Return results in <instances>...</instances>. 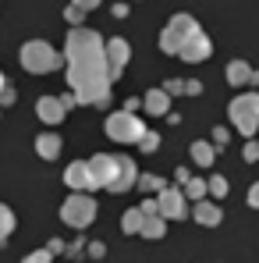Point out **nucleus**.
<instances>
[{"instance_id": "obj_1", "label": "nucleus", "mask_w": 259, "mask_h": 263, "mask_svg": "<svg viewBox=\"0 0 259 263\" xmlns=\"http://www.w3.org/2000/svg\"><path fill=\"white\" fill-rule=\"evenodd\" d=\"M64 57H68L71 96L89 107H107L114 82H110L107 57H103V36L92 29H71L64 40Z\"/></svg>"}, {"instance_id": "obj_2", "label": "nucleus", "mask_w": 259, "mask_h": 263, "mask_svg": "<svg viewBox=\"0 0 259 263\" xmlns=\"http://www.w3.org/2000/svg\"><path fill=\"white\" fill-rule=\"evenodd\" d=\"M22 68L25 71H32V75H46V71H57L61 68V53L53 50V46L46 43V40H29V43L22 46Z\"/></svg>"}, {"instance_id": "obj_3", "label": "nucleus", "mask_w": 259, "mask_h": 263, "mask_svg": "<svg viewBox=\"0 0 259 263\" xmlns=\"http://www.w3.org/2000/svg\"><path fill=\"white\" fill-rule=\"evenodd\" d=\"M227 118L238 125L242 135H256L259 132V92H242L231 100L227 107Z\"/></svg>"}, {"instance_id": "obj_4", "label": "nucleus", "mask_w": 259, "mask_h": 263, "mask_svg": "<svg viewBox=\"0 0 259 263\" xmlns=\"http://www.w3.org/2000/svg\"><path fill=\"white\" fill-rule=\"evenodd\" d=\"M195 32H199V22H195L192 14H174L171 22H167V29L160 32V50L177 57V50L188 43Z\"/></svg>"}, {"instance_id": "obj_5", "label": "nucleus", "mask_w": 259, "mask_h": 263, "mask_svg": "<svg viewBox=\"0 0 259 263\" xmlns=\"http://www.w3.org/2000/svg\"><path fill=\"white\" fill-rule=\"evenodd\" d=\"M61 220L64 224H71V228H89L92 220H96V199L92 196H78V192H71L64 203H61Z\"/></svg>"}, {"instance_id": "obj_6", "label": "nucleus", "mask_w": 259, "mask_h": 263, "mask_svg": "<svg viewBox=\"0 0 259 263\" xmlns=\"http://www.w3.org/2000/svg\"><path fill=\"white\" fill-rule=\"evenodd\" d=\"M103 128H107V135H110L114 142H121V146H131V142H138V139L146 135V125H142L135 114H125V110L110 114Z\"/></svg>"}, {"instance_id": "obj_7", "label": "nucleus", "mask_w": 259, "mask_h": 263, "mask_svg": "<svg viewBox=\"0 0 259 263\" xmlns=\"http://www.w3.org/2000/svg\"><path fill=\"white\" fill-rule=\"evenodd\" d=\"M103 57H107V71H110V82L125 71V64L131 61V43L128 40H121V36H114V40H107L103 43Z\"/></svg>"}, {"instance_id": "obj_8", "label": "nucleus", "mask_w": 259, "mask_h": 263, "mask_svg": "<svg viewBox=\"0 0 259 263\" xmlns=\"http://www.w3.org/2000/svg\"><path fill=\"white\" fill-rule=\"evenodd\" d=\"M89 175H92V185L96 189H110L114 185V178H117V157H110V153H96V157H89Z\"/></svg>"}, {"instance_id": "obj_9", "label": "nucleus", "mask_w": 259, "mask_h": 263, "mask_svg": "<svg viewBox=\"0 0 259 263\" xmlns=\"http://www.w3.org/2000/svg\"><path fill=\"white\" fill-rule=\"evenodd\" d=\"M156 206H160V217L164 220L188 217V199H185V192H181V189H171V185L156 196Z\"/></svg>"}, {"instance_id": "obj_10", "label": "nucleus", "mask_w": 259, "mask_h": 263, "mask_svg": "<svg viewBox=\"0 0 259 263\" xmlns=\"http://www.w3.org/2000/svg\"><path fill=\"white\" fill-rule=\"evenodd\" d=\"M210 53H213V43H210V36H206L203 29H199V32H195L188 43L177 50V57H181L185 64H199V61H206Z\"/></svg>"}, {"instance_id": "obj_11", "label": "nucleus", "mask_w": 259, "mask_h": 263, "mask_svg": "<svg viewBox=\"0 0 259 263\" xmlns=\"http://www.w3.org/2000/svg\"><path fill=\"white\" fill-rule=\"evenodd\" d=\"M64 185H68V189H75L78 196H89V189H96V185H92V175H89V164H86V160L68 164V171H64Z\"/></svg>"}, {"instance_id": "obj_12", "label": "nucleus", "mask_w": 259, "mask_h": 263, "mask_svg": "<svg viewBox=\"0 0 259 263\" xmlns=\"http://www.w3.org/2000/svg\"><path fill=\"white\" fill-rule=\"evenodd\" d=\"M135 181H138L135 160H131V157H117V178H114L110 192H128V189H135Z\"/></svg>"}, {"instance_id": "obj_13", "label": "nucleus", "mask_w": 259, "mask_h": 263, "mask_svg": "<svg viewBox=\"0 0 259 263\" xmlns=\"http://www.w3.org/2000/svg\"><path fill=\"white\" fill-rule=\"evenodd\" d=\"M36 114H39V121H43V125H61L68 110H64L61 96H39V103H36Z\"/></svg>"}, {"instance_id": "obj_14", "label": "nucleus", "mask_w": 259, "mask_h": 263, "mask_svg": "<svg viewBox=\"0 0 259 263\" xmlns=\"http://www.w3.org/2000/svg\"><path fill=\"white\" fill-rule=\"evenodd\" d=\"M142 107H146L153 118H164V114H171V96H167L164 89H149V92L142 96Z\"/></svg>"}, {"instance_id": "obj_15", "label": "nucleus", "mask_w": 259, "mask_h": 263, "mask_svg": "<svg viewBox=\"0 0 259 263\" xmlns=\"http://www.w3.org/2000/svg\"><path fill=\"white\" fill-rule=\"evenodd\" d=\"M36 153L43 160H57L61 157V135L57 132H39L36 135Z\"/></svg>"}, {"instance_id": "obj_16", "label": "nucleus", "mask_w": 259, "mask_h": 263, "mask_svg": "<svg viewBox=\"0 0 259 263\" xmlns=\"http://www.w3.org/2000/svg\"><path fill=\"white\" fill-rule=\"evenodd\" d=\"M192 214H195V220H199V224H206V228H216V224L224 220L220 206H216V203H210V199H199Z\"/></svg>"}, {"instance_id": "obj_17", "label": "nucleus", "mask_w": 259, "mask_h": 263, "mask_svg": "<svg viewBox=\"0 0 259 263\" xmlns=\"http://www.w3.org/2000/svg\"><path fill=\"white\" fill-rule=\"evenodd\" d=\"M192 160H195L199 167H210V164L216 160V146H213V142H206V139L192 142Z\"/></svg>"}, {"instance_id": "obj_18", "label": "nucleus", "mask_w": 259, "mask_h": 263, "mask_svg": "<svg viewBox=\"0 0 259 263\" xmlns=\"http://www.w3.org/2000/svg\"><path fill=\"white\" fill-rule=\"evenodd\" d=\"M249 79H252L249 61H242V57H238V61H231V64H227V82H231V86H245Z\"/></svg>"}, {"instance_id": "obj_19", "label": "nucleus", "mask_w": 259, "mask_h": 263, "mask_svg": "<svg viewBox=\"0 0 259 263\" xmlns=\"http://www.w3.org/2000/svg\"><path fill=\"white\" fill-rule=\"evenodd\" d=\"M138 235H146V238H164V235H167V220L160 217V214L142 217V231H138Z\"/></svg>"}, {"instance_id": "obj_20", "label": "nucleus", "mask_w": 259, "mask_h": 263, "mask_svg": "<svg viewBox=\"0 0 259 263\" xmlns=\"http://www.w3.org/2000/svg\"><path fill=\"white\" fill-rule=\"evenodd\" d=\"M121 231H125V235H138V231H142V210H138V206H131V210L121 214Z\"/></svg>"}, {"instance_id": "obj_21", "label": "nucleus", "mask_w": 259, "mask_h": 263, "mask_svg": "<svg viewBox=\"0 0 259 263\" xmlns=\"http://www.w3.org/2000/svg\"><path fill=\"white\" fill-rule=\"evenodd\" d=\"M135 185H138L142 192H156V196H160V192L167 189V178H160V175H138Z\"/></svg>"}, {"instance_id": "obj_22", "label": "nucleus", "mask_w": 259, "mask_h": 263, "mask_svg": "<svg viewBox=\"0 0 259 263\" xmlns=\"http://www.w3.org/2000/svg\"><path fill=\"white\" fill-rule=\"evenodd\" d=\"M181 192H185V199H195V203H199V199H206V192H210V189H206V181H203V178H188Z\"/></svg>"}, {"instance_id": "obj_23", "label": "nucleus", "mask_w": 259, "mask_h": 263, "mask_svg": "<svg viewBox=\"0 0 259 263\" xmlns=\"http://www.w3.org/2000/svg\"><path fill=\"white\" fill-rule=\"evenodd\" d=\"M11 231H14V214H11V206L0 203V242H4Z\"/></svg>"}, {"instance_id": "obj_24", "label": "nucleus", "mask_w": 259, "mask_h": 263, "mask_svg": "<svg viewBox=\"0 0 259 263\" xmlns=\"http://www.w3.org/2000/svg\"><path fill=\"white\" fill-rule=\"evenodd\" d=\"M206 189H210V196H213V199H224V196H227V178L213 175L210 181H206Z\"/></svg>"}, {"instance_id": "obj_25", "label": "nucleus", "mask_w": 259, "mask_h": 263, "mask_svg": "<svg viewBox=\"0 0 259 263\" xmlns=\"http://www.w3.org/2000/svg\"><path fill=\"white\" fill-rule=\"evenodd\" d=\"M138 149H142V153H153V149H160V135L146 128V135L138 139Z\"/></svg>"}, {"instance_id": "obj_26", "label": "nucleus", "mask_w": 259, "mask_h": 263, "mask_svg": "<svg viewBox=\"0 0 259 263\" xmlns=\"http://www.w3.org/2000/svg\"><path fill=\"white\" fill-rule=\"evenodd\" d=\"M64 18H68V22H71V29H82V18H86V11H78V7H75V4H71V7H68V11H64Z\"/></svg>"}, {"instance_id": "obj_27", "label": "nucleus", "mask_w": 259, "mask_h": 263, "mask_svg": "<svg viewBox=\"0 0 259 263\" xmlns=\"http://www.w3.org/2000/svg\"><path fill=\"white\" fill-rule=\"evenodd\" d=\"M242 157H245L249 164H256V160H259V142H256V139H249V142H245V149H242Z\"/></svg>"}, {"instance_id": "obj_28", "label": "nucleus", "mask_w": 259, "mask_h": 263, "mask_svg": "<svg viewBox=\"0 0 259 263\" xmlns=\"http://www.w3.org/2000/svg\"><path fill=\"white\" fill-rule=\"evenodd\" d=\"M50 260H53V256H50L46 249H36V253H29V256H25L22 263H50Z\"/></svg>"}, {"instance_id": "obj_29", "label": "nucleus", "mask_w": 259, "mask_h": 263, "mask_svg": "<svg viewBox=\"0 0 259 263\" xmlns=\"http://www.w3.org/2000/svg\"><path fill=\"white\" fill-rule=\"evenodd\" d=\"M227 142H231V132H227V128H213V146H216V149L227 146Z\"/></svg>"}, {"instance_id": "obj_30", "label": "nucleus", "mask_w": 259, "mask_h": 263, "mask_svg": "<svg viewBox=\"0 0 259 263\" xmlns=\"http://www.w3.org/2000/svg\"><path fill=\"white\" fill-rule=\"evenodd\" d=\"M71 4H75L78 11H96V7H99L103 0H71Z\"/></svg>"}, {"instance_id": "obj_31", "label": "nucleus", "mask_w": 259, "mask_h": 263, "mask_svg": "<svg viewBox=\"0 0 259 263\" xmlns=\"http://www.w3.org/2000/svg\"><path fill=\"white\" fill-rule=\"evenodd\" d=\"M249 206L259 210V181H252V189H249Z\"/></svg>"}, {"instance_id": "obj_32", "label": "nucleus", "mask_w": 259, "mask_h": 263, "mask_svg": "<svg viewBox=\"0 0 259 263\" xmlns=\"http://www.w3.org/2000/svg\"><path fill=\"white\" fill-rule=\"evenodd\" d=\"M61 249H64V242H61V238H50V242H46V253H50V256H57Z\"/></svg>"}, {"instance_id": "obj_33", "label": "nucleus", "mask_w": 259, "mask_h": 263, "mask_svg": "<svg viewBox=\"0 0 259 263\" xmlns=\"http://www.w3.org/2000/svg\"><path fill=\"white\" fill-rule=\"evenodd\" d=\"M103 253H107V249H103V242H89V256H92V260H99Z\"/></svg>"}, {"instance_id": "obj_34", "label": "nucleus", "mask_w": 259, "mask_h": 263, "mask_svg": "<svg viewBox=\"0 0 259 263\" xmlns=\"http://www.w3.org/2000/svg\"><path fill=\"white\" fill-rule=\"evenodd\" d=\"M164 92H167V96H174V92H185V82H177V79H174V82H167V86H164Z\"/></svg>"}, {"instance_id": "obj_35", "label": "nucleus", "mask_w": 259, "mask_h": 263, "mask_svg": "<svg viewBox=\"0 0 259 263\" xmlns=\"http://www.w3.org/2000/svg\"><path fill=\"white\" fill-rule=\"evenodd\" d=\"M7 103H14V89H4L0 92V107H7Z\"/></svg>"}, {"instance_id": "obj_36", "label": "nucleus", "mask_w": 259, "mask_h": 263, "mask_svg": "<svg viewBox=\"0 0 259 263\" xmlns=\"http://www.w3.org/2000/svg\"><path fill=\"white\" fill-rule=\"evenodd\" d=\"M185 92H188V96H195V92H203V86L192 79V82H185Z\"/></svg>"}, {"instance_id": "obj_37", "label": "nucleus", "mask_w": 259, "mask_h": 263, "mask_svg": "<svg viewBox=\"0 0 259 263\" xmlns=\"http://www.w3.org/2000/svg\"><path fill=\"white\" fill-rule=\"evenodd\" d=\"M4 89H7V82H4V71H0V92H4Z\"/></svg>"}]
</instances>
